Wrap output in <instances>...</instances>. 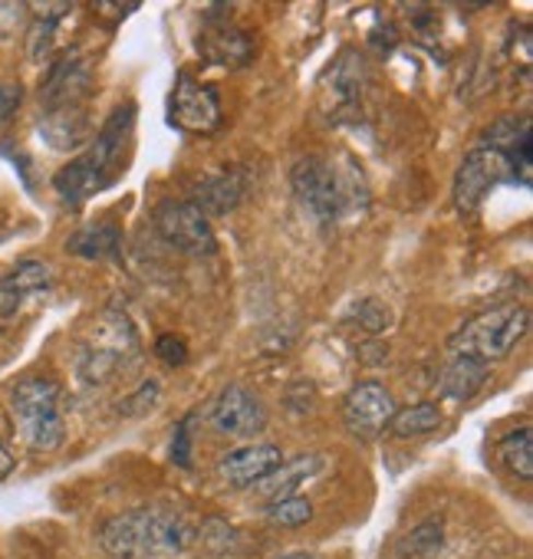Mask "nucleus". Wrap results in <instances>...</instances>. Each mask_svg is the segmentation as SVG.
<instances>
[{"instance_id":"obj_1","label":"nucleus","mask_w":533,"mask_h":559,"mask_svg":"<svg viewBox=\"0 0 533 559\" xmlns=\"http://www.w3.org/2000/svg\"><path fill=\"white\" fill-rule=\"evenodd\" d=\"M132 129H135V106H119L103 129L93 135L90 148L73 158L67 168L57 171L54 188L67 204H80L93 198L96 191L109 188L119 171L129 165V145H132Z\"/></svg>"},{"instance_id":"obj_2","label":"nucleus","mask_w":533,"mask_h":559,"mask_svg":"<svg viewBox=\"0 0 533 559\" xmlns=\"http://www.w3.org/2000/svg\"><path fill=\"white\" fill-rule=\"evenodd\" d=\"M99 543L116 559H171L191 546V526L178 513L142 507L106 520Z\"/></svg>"},{"instance_id":"obj_3","label":"nucleus","mask_w":533,"mask_h":559,"mask_svg":"<svg viewBox=\"0 0 533 559\" xmlns=\"http://www.w3.org/2000/svg\"><path fill=\"white\" fill-rule=\"evenodd\" d=\"M291 185L297 201L320 224H336L369 201L363 175L353 165H336L323 155H304L291 171Z\"/></svg>"},{"instance_id":"obj_4","label":"nucleus","mask_w":533,"mask_h":559,"mask_svg":"<svg viewBox=\"0 0 533 559\" xmlns=\"http://www.w3.org/2000/svg\"><path fill=\"white\" fill-rule=\"evenodd\" d=\"M60 385L50 376H27L14 385L11 392V408L14 418L21 425L24 441L34 451H57L67 438V425H63V412H60Z\"/></svg>"},{"instance_id":"obj_5","label":"nucleus","mask_w":533,"mask_h":559,"mask_svg":"<svg viewBox=\"0 0 533 559\" xmlns=\"http://www.w3.org/2000/svg\"><path fill=\"white\" fill-rule=\"evenodd\" d=\"M526 326H530V310L520 304H504V307L484 310L474 320H467L464 330H458L451 336V353L474 356L487 366L500 362L526 336Z\"/></svg>"},{"instance_id":"obj_6","label":"nucleus","mask_w":533,"mask_h":559,"mask_svg":"<svg viewBox=\"0 0 533 559\" xmlns=\"http://www.w3.org/2000/svg\"><path fill=\"white\" fill-rule=\"evenodd\" d=\"M139 353V336L135 326L129 323V317L122 313H109L99 320L93 340L83 346L80 356V376L90 385H106L109 379H116L126 362H132V356Z\"/></svg>"},{"instance_id":"obj_7","label":"nucleus","mask_w":533,"mask_h":559,"mask_svg":"<svg viewBox=\"0 0 533 559\" xmlns=\"http://www.w3.org/2000/svg\"><path fill=\"white\" fill-rule=\"evenodd\" d=\"M152 221H155V230L162 234V240H168L175 250H181L188 257H211L217 250L211 221L188 201H162L155 207Z\"/></svg>"},{"instance_id":"obj_8","label":"nucleus","mask_w":533,"mask_h":559,"mask_svg":"<svg viewBox=\"0 0 533 559\" xmlns=\"http://www.w3.org/2000/svg\"><path fill=\"white\" fill-rule=\"evenodd\" d=\"M500 181H510L504 155H497L494 148H484V145L467 152L458 175H454V207H458V214H464V217L477 214L484 198Z\"/></svg>"},{"instance_id":"obj_9","label":"nucleus","mask_w":533,"mask_h":559,"mask_svg":"<svg viewBox=\"0 0 533 559\" xmlns=\"http://www.w3.org/2000/svg\"><path fill=\"white\" fill-rule=\"evenodd\" d=\"M168 116L178 129L194 135H211L221 126V96L214 86L194 80L191 73H181L171 90Z\"/></svg>"},{"instance_id":"obj_10","label":"nucleus","mask_w":533,"mask_h":559,"mask_svg":"<svg viewBox=\"0 0 533 559\" xmlns=\"http://www.w3.org/2000/svg\"><path fill=\"white\" fill-rule=\"evenodd\" d=\"M395 412L399 408H395L392 392L382 382H372V379L353 385L350 395H346V402H343V421H346V428L356 438H366V441L379 438L392 425Z\"/></svg>"},{"instance_id":"obj_11","label":"nucleus","mask_w":533,"mask_h":559,"mask_svg":"<svg viewBox=\"0 0 533 559\" xmlns=\"http://www.w3.org/2000/svg\"><path fill=\"white\" fill-rule=\"evenodd\" d=\"M366 86V63L356 50H343L323 76V106L333 119L356 116Z\"/></svg>"},{"instance_id":"obj_12","label":"nucleus","mask_w":533,"mask_h":559,"mask_svg":"<svg viewBox=\"0 0 533 559\" xmlns=\"http://www.w3.org/2000/svg\"><path fill=\"white\" fill-rule=\"evenodd\" d=\"M211 425L230 438H253L266 428V408L253 392L230 385L217 395L211 408Z\"/></svg>"},{"instance_id":"obj_13","label":"nucleus","mask_w":533,"mask_h":559,"mask_svg":"<svg viewBox=\"0 0 533 559\" xmlns=\"http://www.w3.org/2000/svg\"><path fill=\"white\" fill-rule=\"evenodd\" d=\"M54 287V270L44 260H24L0 276V317H17L27 300L44 297Z\"/></svg>"},{"instance_id":"obj_14","label":"nucleus","mask_w":533,"mask_h":559,"mask_svg":"<svg viewBox=\"0 0 533 559\" xmlns=\"http://www.w3.org/2000/svg\"><path fill=\"white\" fill-rule=\"evenodd\" d=\"M281 464H284V451L277 444H247V448L224 454L217 464V474L230 487H253L266 474H274Z\"/></svg>"},{"instance_id":"obj_15","label":"nucleus","mask_w":533,"mask_h":559,"mask_svg":"<svg viewBox=\"0 0 533 559\" xmlns=\"http://www.w3.org/2000/svg\"><path fill=\"white\" fill-rule=\"evenodd\" d=\"M240 198H244V175L237 168H221L198 178L188 204L198 207L204 217H224L240 204Z\"/></svg>"},{"instance_id":"obj_16","label":"nucleus","mask_w":533,"mask_h":559,"mask_svg":"<svg viewBox=\"0 0 533 559\" xmlns=\"http://www.w3.org/2000/svg\"><path fill=\"white\" fill-rule=\"evenodd\" d=\"M327 467V461L320 454H300L294 461H284L274 474H266L260 484H253L257 497H263L266 503H277L287 497H297L313 477H320V471Z\"/></svg>"},{"instance_id":"obj_17","label":"nucleus","mask_w":533,"mask_h":559,"mask_svg":"<svg viewBox=\"0 0 533 559\" xmlns=\"http://www.w3.org/2000/svg\"><path fill=\"white\" fill-rule=\"evenodd\" d=\"M487 376H490V366L487 362H481L474 356H464V353H451L448 366L441 369L438 392L448 402H471L484 389Z\"/></svg>"},{"instance_id":"obj_18","label":"nucleus","mask_w":533,"mask_h":559,"mask_svg":"<svg viewBox=\"0 0 533 559\" xmlns=\"http://www.w3.org/2000/svg\"><path fill=\"white\" fill-rule=\"evenodd\" d=\"M40 135L47 139V145L60 148V152H73L80 148L90 135H93V122L90 112L83 106H60V109H47L44 122H40Z\"/></svg>"},{"instance_id":"obj_19","label":"nucleus","mask_w":533,"mask_h":559,"mask_svg":"<svg viewBox=\"0 0 533 559\" xmlns=\"http://www.w3.org/2000/svg\"><path fill=\"white\" fill-rule=\"evenodd\" d=\"M119 227L116 224H90L83 230H76L67 243L70 253L83 257V260H103V257H116L119 253Z\"/></svg>"},{"instance_id":"obj_20","label":"nucleus","mask_w":533,"mask_h":559,"mask_svg":"<svg viewBox=\"0 0 533 559\" xmlns=\"http://www.w3.org/2000/svg\"><path fill=\"white\" fill-rule=\"evenodd\" d=\"M497 457H500V464H504L513 477L533 480V431L523 425V428L504 435L500 444H497Z\"/></svg>"},{"instance_id":"obj_21","label":"nucleus","mask_w":533,"mask_h":559,"mask_svg":"<svg viewBox=\"0 0 533 559\" xmlns=\"http://www.w3.org/2000/svg\"><path fill=\"white\" fill-rule=\"evenodd\" d=\"M441 421H445V415H441V408L435 402H418V405H408V408L395 412L389 431L399 435V438H422V435L438 431Z\"/></svg>"},{"instance_id":"obj_22","label":"nucleus","mask_w":533,"mask_h":559,"mask_svg":"<svg viewBox=\"0 0 533 559\" xmlns=\"http://www.w3.org/2000/svg\"><path fill=\"white\" fill-rule=\"evenodd\" d=\"M204 53L214 60V63H224V67H244L250 57H253V44L250 37L237 34V31H214L204 37Z\"/></svg>"},{"instance_id":"obj_23","label":"nucleus","mask_w":533,"mask_h":559,"mask_svg":"<svg viewBox=\"0 0 533 559\" xmlns=\"http://www.w3.org/2000/svg\"><path fill=\"white\" fill-rule=\"evenodd\" d=\"M263 516L274 530H300L313 520V503H310V497L297 493V497L277 500V503H266Z\"/></svg>"},{"instance_id":"obj_24","label":"nucleus","mask_w":533,"mask_h":559,"mask_svg":"<svg viewBox=\"0 0 533 559\" xmlns=\"http://www.w3.org/2000/svg\"><path fill=\"white\" fill-rule=\"evenodd\" d=\"M441 543H445V526H441V520H425V523H418V526L399 543V552H402V556L422 559V556L438 552Z\"/></svg>"},{"instance_id":"obj_25","label":"nucleus","mask_w":533,"mask_h":559,"mask_svg":"<svg viewBox=\"0 0 533 559\" xmlns=\"http://www.w3.org/2000/svg\"><path fill=\"white\" fill-rule=\"evenodd\" d=\"M155 356L165 362V366H171V369H178V366H185L188 362V346H185V340H178V336H158L155 340Z\"/></svg>"},{"instance_id":"obj_26","label":"nucleus","mask_w":533,"mask_h":559,"mask_svg":"<svg viewBox=\"0 0 533 559\" xmlns=\"http://www.w3.org/2000/svg\"><path fill=\"white\" fill-rule=\"evenodd\" d=\"M363 313H359V323L369 330V333H382L386 326H389V307H382L379 300H366L363 307H359Z\"/></svg>"},{"instance_id":"obj_27","label":"nucleus","mask_w":533,"mask_h":559,"mask_svg":"<svg viewBox=\"0 0 533 559\" xmlns=\"http://www.w3.org/2000/svg\"><path fill=\"white\" fill-rule=\"evenodd\" d=\"M191 418H194V415H188V418H185V421H181V425L175 428V444H171V457H175V461H178L181 467H188V464H191V454H188V451H191V438H188V431H191Z\"/></svg>"},{"instance_id":"obj_28","label":"nucleus","mask_w":533,"mask_h":559,"mask_svg":"<svg viewBox=\"0 0 533 559\" xmlns=\"http://www.w3.org/2000/svg\"><path fill=\"white\" fill-rule=\"evenodd\" d=\"M155 399H158V382H145V385L126 402V412L139 415V412H145L149 405H155Z\"/></svg>"},{"instance_id":"obj_29","label":"nucleus","mask_w":533,"mask_h":559,"mask_svg":"<svg viewBox=\"0 0 533 559\" xmlns=\"http://www.w3.org/2000/svg\"><path fill=\"white\" fill-rule=\"evenodd\" d=\"M139 11V4H93V14H103V17H109L112 24H122L129 14H135Z\"/></svg>"},{"instance_id":"obj_30","label":"nucleus","mask_w":533,"mask_h":559,"mask_svg":"<svg viewBox=\"0 0 533 559\" xmlns=\"http://www.w3.org/2000/svg\"><path fill=\"white\" fill-rule=\"evenodd\" d=\"M24 11L27 8H21V4H0V34H11L17 27V21L24 17Z\"/></svg>"},{"instance_id":"obj_31","label":"nucleus","mask_w":533,"mask_h":559,"mask_svg":"<svg viewBox=\"0 0 533 559\" xmlns=\"http://www.w3.org/2000/svg\"><path fill=\"white\" fill-rule=\"evenodd\" d=\"M21 103V90L17 86H0V119L11 116Z\"/></svg>"},{"instance_id":"obj_32","label":"nucleus","mask_w":533,"mask_h":559,"mask_svg":"<svg viewBox=\"0 0 533 559\" xmlns=\"http://www.w3.org/2000/svg\"><path fill=\"white\" fill-rule=\"evenodd\" d=\"M11 471H14V454H11L8 441L0 438V480H4V477H8Z\"/></svg>"},{"instance_id":"obj_33","label":"nucleus","mask_w":533,"mask_h":559,"mask_svg":"<svg viewBox=\"0 0 533 559\" xmlns=\"http://www.w3.org/2000/svg\"><path fill=\"white\" fill-rule=\"evenodd\" d=\"M274 559H320V556H317V552L300 549V552H281V556H274Z\"/></svg>"}]
</instances>
